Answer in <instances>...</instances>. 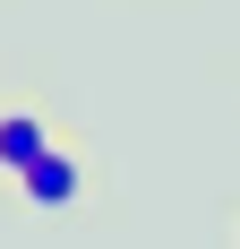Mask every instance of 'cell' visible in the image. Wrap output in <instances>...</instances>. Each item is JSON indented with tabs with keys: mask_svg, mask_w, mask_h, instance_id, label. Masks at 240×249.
Returning <instances> with one entry per match:
<instances>
[{
	"mask_svg": "<svg viewBox=\"0 0 240 249\" xmlns=\"http://www.w3.org/2000/svg\"><path fill=\"white\" fill-rule=\"evenodd\" d=\"M77 189H86V172H77L69 146H51L34 172H17V198H26V206H77Z\"/></svg>",
	"mask_w": 240,
	"mask_h": 249,
	"instance_id": "2",
	"label": "cell"
},
{
	"mask_svg": "<svg viewBox=\"0 0 240 249\" xmlns=\"http://www.w3.org/2000/svg\"><path fill=\"white\" fill-rule=\"evenodd\" d=\"M232 249H240V232H232Z\"/></svg>",
	"mask_w": 240,
	"mask_h": 249,
	"instance_id": "3",
	"label": "cell"
},
{
	"mask_svg": "<svg viewBox=\"0 0 240 249\" xmlns=\"http://www.w3.org/2000/svg\"><path fill=\"white\" fill-rule=\"evenodd\" d=\"M51 155V112L43 103H9L0 112V172H34Z\"/></svg>",
	"mask_w": 240,
	"mask_h": 249,
	"instance_id": "1",
	"label": "cell"
}]
</instances>
